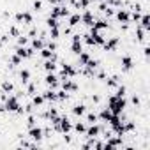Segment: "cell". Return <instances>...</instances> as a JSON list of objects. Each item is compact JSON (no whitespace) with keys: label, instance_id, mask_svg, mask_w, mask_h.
<instances>
[{"label":"cell","instance_id":"6da1fadb","mask_svg":"<svg viewBox=\"0 0 150 150\" xmlns=\"http://www.w3.org/2000/svg\"><path fill=\"white\" fill-rule=\"evenodd\" d=\"M108 108L113 115H120L127 108V99L125 97H115L113 94L108 97Z\"/></svg>","mask_w":150,"mask_h":150},{"label":"cell","instance_id":"7a4b0ae2","mask_svg":"<svg viewBox=\"0 0 150 150\" xmlns=\"http://www.w3.org/2000/svg\"><path fill=\"white\" fill-rule=\"evenodd\" d=\"M4 106H6V111L7 113H16L18 108L21 106V101L16 96H7V99L4 101Z\"/></svg>","mask_w":150,"mask_h":150},{"label":"cell","instance_id":"3957f363","mask_svg":"<svg viewBox=\"0 0 150 150\" xmlns=\"http://www.w3.org/2000/svg\"><path fill=\"white\" fill-rule=\"evenodd\" d=\"M60 87H62L67 94H74V92L80 90V85H78L76 81H72L71 78H62V80H60Z\"/></svg>","mask_w":150,"mask_h":150},{"label":"cell","instance_id":"277c9868","mask_svg":"<svg viewBox=\"0 0 150 150\" xmlns=\"http://www.w3.org/2000/svg\"><path fill=\"white\" fill-rule=\"evenodd\" d=\"M120 69H122V74H127L129 71L134 69V58H132V55H122V58H120Z\"/></svg>","mask_w":150,"mask_h":150},{"label":"cell","instance_id":"5b68a950","mask_svg":"<svg viewBox=\"0 0 150 150\" xmlns=\"http://www.w3.org/2000/svg\"><path fill=\"white\" fill-rule=\"evenodd\" d=\"M44 85H46L48 88L57 90L58 85H60V80H58V76H57L55 72H46V76H44Z\"/></svg>","mask_w":150,"mask_h":150},{"label":"cell","instance_id":"8992f818","mask_svg":"<svg viewBox=\"0 0 150 150\" xmlns=\"http://www.w3.org/2000/svg\"><path fill=\"white\" fill-rule=\"evenodd\" d=\"M118 44H120V37L111 35V37H108V39L104 41L103 48H104V51H117V50H118Z\"/></svg>","mask_w":150,"mask_h":150},{"label":"cell","instance_id":"52a82bcc","mask_svg":"<svg viewBox=\"0 0 150 150\" xmlns=\"http://www.w3.org/2000/svg\"><path fill=\"white\" fill-rule=\"evenodd\" d=\"M115 18L118 23L125 25V23H131V16H129V9H124V7H118L115 11Z\"/></svg>","mask_w":150,"mask_h":150},{"label":"cell","instance_id":"ba28073f","mask_svg":"<svg viewBox=\"0 0 150 150\" xmlns=\"http://www.w3.org/2000/svg\"><path fill=\"white\" fill-rule=\"evenodd\" d=\"M101 127H103V124H88V127H87V131H85V136L87 138H97L99 134H101Z\"/></svg>","mask_w":150,"mask_h":150},{"label":"cell","instance_id":"9c48e42d","mask_svg":"<svg viewBox=\"0 0 150 150\" xmlns=\"http://www.w3.org/2000/svg\"><path fill=\"white\" fill-rule=\"evenodd\" d=\"M94 21H96V18H94V13H92V9H85L83 11V14H81V23L85 25V27H92L94 25Z\"/></svg>","mask_w":150,"mask_h":150},{"label":"cell","instance_id":"30bf717a","mask_svg":"<svg viewBox=\"0 0 150 150\" xmlns=\"http://www.w3.org/2000/svg\"><path fill=\"white\" fill-rule=\"evenodd\" d=\"M28 136L35 141V143H41V139L44 138L42 136V129L39 125H34V127H28Z\"/></svg>","mask_w":150,"mask_h":150},{"label":"cell","instance_id":"8fae6325","mask_svg":"<svg viewBox=\"0 0 150 150\" xmlns=\"http://www.w3.org/2000/svg\"><path fill=\"white\" fill-rule=\"evenodd\" d=\"M42 97H44L46 103H55V101H57V90H53V88H46V90L42 92Z\"/></svg>","mask_w":150,"mask_h":150},{"label":"cell","instance_id":"7c38bea8","mask_svg":"<svg viewBox=\"0 0 150 150\" xmlns=\"http://www.w3.org/2000/svg\"><path fill=\"white\" fill-rule=\"evenodd\" d=\"M67 18H69V21H67V23H69V27H71V28H72V27H78V25L81 23V14H80V13L69 14Z\"/></svg>","mask_w":150,"mask_h":150},{"label":"cell","instance_id":"4fadbf2b","mask_svg":"<svg viewBox=\"0 0 150 150\" xmlns=\"http://www.w3.org/2000/svg\"><path fill=\"white\" fill-rule=\"evenodd\" d=\"M111 115H113V113H111L110 108L106 106V108H101V113H99L97 117H99V122H106V124H108L110 118H111Z\"/></svg>","mask_w":150,"mask_h":150},{"label":"cell","instance_id":"5bb4252c","mask_svg":"<svg viewBox=\"0 0 150 150\" xmlns=\"http://www.w3.org/2000/svg\"><path fill=\"white\" fill-rule=\"evenodd\" d=\"M30 80H32V72H30L28 69H21V71H20V81L23 83V87H25Z\"/></svg>","mask_w":150,"mask_h":150},{"label":"cell","instance_id":"9a60e30c","mask_svg":"<svg viewBox=\"0 0 150 150\" xmlns=\"http://www.w3.org/2000/svg\"><path fill=\"white\" fill-rule=\"evenodd\" d=\"M85 113H87V106H85V104L80 103V104H74V106H72V115H74V117H83Z\"/></svg>","mask_w":150,"mask_h":150},{"label":"cell","instance_id":"2e32d148","mask_svg":"<svg viewBox=\"0 0 150 150\" xmlns=\"http://www.w3.org/2000/svg\"><path fill=\"white\" fill-rule=\"evenodd\" d=\"M44 42H46V41H44L42 37H32V39H30V44H32L30 48H34V50H37V51H39V50H42V48H44Z\"/></svg>","mask_w":150,"mask_h":150},{"label":"cell","instance_id":"e0dca14e","mask_svg":"<svg viewBox=\"0 0 150 150\" xmlns=\"http://www.w3.org/2000/svg\"><path fill=\"white\" fill-rule=\"evenodd\" d=\"M42 69L46 71V72H57V69H58V65H57V62L55 60H44V65H42Z\"/></svg>","mask_w":150,"mask_h":150},{"label":"cell","instance_id":"ac0fdd59","mask_svg":"<svg viewBox=\"0 0 150 150\" xmlns=\"http://www.w3.org/2000/svg\"><path fill=\"white\" fill-rule=\"evenodd\" d=\"M21 23L25 25H34V16L30 11H21Z\"/></svg>","mask_w":150,"mask_h":150},{"label":"cell","instance_id":"d6986e66","mask_svg":"<svg viewBox=\"0 0 150 150\" xmlns=\"http://www.w3.org/2000/svg\"><path fill=\"white\" fill-rule=\"evenodd\" d=\"M139 25H141L146 32H150V16H148V13H143V14H141V18H139Z\"/></svg>","mask_w":150,"mask_h":150},{"label":"cell","instance_id":"ffe728a7","mask_svg":"<svg viewBox=\"0 0 150 150\" xmlns=\"http://www.w3.org/2000/svg\"><path fill=\"white\" fill-rule=\"evenodd\" d=\"M32 104H34L35 108H41V106H44V104H46V101H44L42 94H34V96H32Z\"/></svg>","mask_w":150,"mask_h":150},{"label":"cell","instance_id":"44dd1931","mask_svg":"<svg viewBox=\"0 0 150 150\" xmlns=\"http://www.w3.org/2000/svg\"><path fill=\"white\" fill-rule=\"evenodd\" d=\"M2 92H6V94H13V92H14V83L9 81V80H2Z\"/></svg>","mask_w":150,"mask_h":150},{"label":"cell","instance_id":"7402d4cb","mask_svg":"<svg viewBox=\"0 0 150 150\" xmlns=\"http://www.w3.org/2000/svg\"><path fill=\"white\" fill-rule=\"evenodd\" d=\"M90 58H92V55H90L88 51H81V53H78V64H80V65H85Z\"/></svg>","mask_w":150,"mask_h":150},{"label":"cell","instance_id":"603a6c76","mask_svg":"<svg viewBox=\"0 0 150 150\" xmlns=\"http://www.w3.org/2000/svg\"><path fill=\"white\" fill-rule=\"evenodd\" d=\"M72 131H76L78 134H85L87 124H85V122H74V124H72Z\"/></svg>","mask_w":150,"mask_h":150},{"label":"cell","instance_id":"cb8c5ba5","mask_svg":"<svg viewBox=\"0 0 150 150\" xmlns=\"http://www.w3.org/2000/svg\"><path fill=\"white\" fill-rule=\"evenodd\" d=\"M83 117L87 118V124H97V122H99V117H97V113H94V111H87Z\"/></svg>","mask_w":150,"mask_h":150},{"label":"cell","instance_id":"d4e9b609","mask_svg":"<svg viewBox=\"0 0 150 150\" xmlns=\"http://www.w3.org/2000/svg\"><path fill=\"white\" fill-rule=\"evenodd\" d=\"M113 96H115V97H125V96H127V87L120 83V85L115 88V94H113Z\"/></svg>","mask_w":150,"mask_h":150},{"label":"cell","instance_id":"484cf974","mask_svg":"<svg viewBox=\"0 0 150 150\" xmlns=\"http://www.w3.org/2000/svg\"><path fill=\"white\" fill-rule=\"evenodd\" d=\"M71 51H72L74 55H78V53H81V51H83L81 41H74V42H71Z\"/></svg>","mask_w":150,"mask_h":150},{"label":"cell","instance_id":"4316f807","mask_svg":"<svg viewBox=\"0 0 150 150\" xmlns=\"http://www.w3.org/2000/svg\"><path fill=\"white\" fill-rule=\"evenodd\" d=\"M7 34H9V37H14V39H16V37L21 35V30L18 28V25H11L9 30H7Z\"/></svg>","mask_w":150,"mask_h":150},{"label":"cell","instance_id":"83f0119b","mask_svg":"<svg viewBox=\"0 0 150 150\" xmlns=\"http://www.w3.org/2000/svg\"><path fill=\"white\" fill-rule=\"evenodd\" d=\"M58 21H60L58 18L48 16V18H46V27H48V28H53V27H60V23H58Z\"/></svg>","mask_w":150,"mask_h":150},{"label":"cell","instance_id":"f1b7e54d","mask_svg":"<svg viewBox=\"0 0 150 150\" xmlns=\"http://www.w3.org/2000/svg\"><path fill=\"white\" fill-rule=\"evenodd\" d=\"M53 53H55V51H53V50H50V48H46V46H44L42 50H39V55H41V57H42L44 60L51 58V57H53Z\"/></svg>","mask_w":150,"mask_h":150},{"label":"cell","instance_id":"f546056e","mask_svg":"<svg viewBox=\"0 0 150 150\" xmlns=\"http://www.w3.org/2000/svg\"><path fill=\"white\" fill-rule=\"evenodd\" d=\"M48 35H50L53 41H55V39H60V27H53V28H50Z\"/></svg>","mask_w":150,"mask_h":150},{"label":"cell","instance_id":"4dcf8cb0","mask_svg":"<svg viewBox=\"0 0 150 150\" xmlns=\"http://www.w3.org/2000/svg\"><path fill=\"white\" fill-rule=\"evenodd\" d=\"M34 125H37V115L30 113L28 118H27V127H34Z\"/></svg>","mask_w":150,"mask_h":150},{"label":"cell","instance_id":"1f68e13d","mask_svg":"<svg viewBox=\"0 0 150 150\" xmlns=\"http://www.w3.org/2000/svg\"><path fill=\"white\" fill-rule=\"evenodd\" d=\"M28 41H30V39H28L25 34H21L20 37H16V42H18L16 46H27V44H28Z\"/></svg>","mask_w":150,"mask_h":150},{"label":"cell","instance_id":"d6a6232c","mask_svg":"<svg viewBox=\"0 0 150 150\" xmlns=\"http://www.w3.org/2000/svg\"><path fill=\"white\" fill-rule=\"evenodd\" d=\"M131 104H132V106H136V108L141 104V99H139V96H138V94H132V96H131Z\"/></svg>","mask_w":150,"mask_h":150},{"label":"cell","instance_id":"836d02e7","mask_svg":"<svg viewBox=\"0 0 150 150\" xmlns=\"http://www.w3.org/2000/svg\"><path fill=\"white\" fill-rule=\"evenodd\" d=\"M34 11L37 13V11H42V0H34Z\"/></svg>","mask_w":150,"mask_h":150},{"label":"cell","instance_id":"e575fe53","mask_svg":"<svg viewBox=\"0 0 150 150\" xmlns=\"http://www.w3.org/2000/svg\"><path fill=\"white\" fill-rule=\"evenodd\" d=\"M92 103L94 104H101V94H94L92 96Z\"/></svg>","mask_w":150,"mask_h":150},{"label":"cell","instance_id":"d590c367","mask_svg":"<svg viewBox=\"0 0 150 150\" xmlns=\"http://www.w3.org/2000/svg\"><path fill=\"white\" fill-rule=\"evenodd\" d=\"M0 28H2V18H0Z\"/></svg>","mask_w":150,"mask_h":150}]
</instances>
